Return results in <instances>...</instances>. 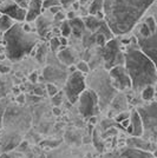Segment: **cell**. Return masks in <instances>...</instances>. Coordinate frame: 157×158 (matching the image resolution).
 I'll use <instances>...</instances> for the list:
<instances>
[{
  "label": "cell",
  "mask_w": 157,
  "mask_h": 158,
  "mask_svg": "<svg viewBox=\"0 0 157 158\" xmlns=\"http://www.w3.org/2000/svg\"><path fill=\"white\" fill-rule=\"evenodd\" d=\"M154 2L155 0H112L104 17L112 34L122 35L132 31Z\"/></svg>",
  "instance_id": "6da1fadb"
},
{
  "label": "cell",
  "mask_w": 157,
  "mask_h": 158,
  "mask_svg": "<svg viewBox=\"0 0 157 158\" xmlns=\"http://www.w3.org/2000/svg\"><path fill=\"white\" fill-rule=\"evenodd\" d=\"M131 80L134 91L141 92L148 85H154L157 81L156 64L146 57L138 47H126L124 53V64Z\"/></svg>",
  "instance_id": "7a4b0ae2"
},
{
  "label": "cell",
  "mask_w": 157,
  "mask_h": 158,
  "mask_svg": "<svg viewBox=\"0 0 157 158\" xmlns=\"http://www.w3.org/2000/svg\"><path fill=\"white\" fill-rule=\"evenodd\" d=\"M4 33L6 56L12 61L20 60L26 54L31 53L38 43V35L32 32L24 31L23 24L20 23L13 24Z\"/></svg>",
  "instance_id": "3957f363"
},
{
  "label": "cell",
  "mask_w": 157,
  "mask_h": 158,
  "mask_svg": "<svg viewBox=\"0 0 157 158\" xmlns=\"http://www.w3.org/2000/svg\"><path fill=\"white\" fill-rule=\"evenodd\" d=\"M89 84L98 97V104L103 109L108 106L116 94V89L112 86L109 73L103 70H97L89 77Z\"/></svg>",
  "instance_id": "277c9868"
},
{
  "label": "cell",
  "mask_w": 157,
  "mask_h": 158,
  "mask_svg": "<svg viewBox=\"0 0 157 158\" xmlns=\"http://www.w3.org/2000/svg\"><path fill=\"white\" fill-rule=\"evenodd\" d=\"M156 106L157 104L152 100L151 104L146 106H141L136 110L141 117L142 125H143V135L142 136H144L146 139H151L152 142L156 140Z\"/></svg>",
  "instance_id": "5b68a950"
},
{
  "label": "cell",
  "mask_w": 157,
  "mask_h": 158,
  "mask_svg": "<svg viewBox=\"0 0 157 158\" xmlns=\"http://www.w3.org/2000/svg\"><path fill=\"white\" fill-rule=\"evenodd\" d=\"M85 89L86 83L84 73L79 72L77 70L74 72H71V74L69 76V78L66 80L65 86H64V92H65L66 98L69 99V102L74 104L78 100L79 94Z\"/></svg>",
  "instance_id": "8992f818"
},
{
  "label": "cell",
  "mask_w": 157,
  "mask_h": 158,
  "mask_svg": "<svg viewBox=\"0 0 157 158\" xmlns=\"http://www.w3.org/2000/svg\"><path fill=\"white\" fill-rule=\"evenodd\" d=\"M103 47H104L103 57H104L106 70H110L111 67L116 65L124 64V53H122V51H121L117 40L113 39V38L108 40Z\"/></svg>",
  "instance_id": "52a82bcc"
},
{
  "label": "cell",
  "mask_w": 157,
  "mask_h": 158,
  "mask_svg": "<svg viewBox=\"0 0 157 158\" xmlns=\"http://www.w3.org/2000/svg\"><path fill=\"white\" fill-rule=\"evenodd\" d=\"M79 112L86 117H93L98 112V97L93 90H84L79 94Z\"/></svg>",
  "instance_id": "ba28073f"
},
{
  "label": "cell",
  "mask_w": 157,
  "mask_h": 158,
  "mask_svg": "<svg viewBox=\"0 0 157 158\" xmlns=\"http://www.w3.org/2000/svg\"><path fill=\"white\" fill-rule=\"evenodd\" d=\"M112 86L116 90H126L131 87V80L124 65H116L110 69L109 72Z\"/></svg>",
  "instance_id": "9c48e42d"
},
{
  "label": "cell",
  "mask_w": 157,
  "mask_h": 158,
  "mask_svg": "<svg viewBox=\"0 0 157 158\" xmlns=\"http://www.w3.org/2000/svg\"><path fill=\"white\" fill-rule=\"evenodd\" d=\"M138 48L141 52H143L146 57H149L154 63H156V40L157 34L154 33L149 37H142L141 34H136Z\"/></svg>",
  "instance_id": "30bf717a"
},
{
  "label": "cell",
  "mask_w": 157,
  "mask_h": 158,
  "mask_svg": "<svg viewBox=\"0 0 157 158\" xmlns=\"http://www.w3.org/2000/svg\"><path fill=\"white\" fill-rule=\"evenodd\" d=\"M0 13L6 14L11 19H14V20H17L18 23H21V21L25 20L26 10H25L24 7L19 6L18 4H11V5H7L6 7L1 8V10H0Z\"/></svg>",
  "instance_id": "8fae6325"
},
{
  "label": "cell",
  "mask_w": 157,
  "mask_h": 158,
  "mask_svg": "<svg viewBox=\"0 0 157 158\" xmlns=\"http://www.w3.org/2000/svg\"><path fill=\"white\" fill-rule=\"evenodd\" d=\"M43 0H31L30 4H28V10L26 11V17H25V20L27 23H31V21H34L41 14V11H43Z\"/></svg>",
  "instance_id": "7c38bea8"
},
{
  "label": "cell",
  "mask_w": 157,
  "mask_h": 158,
  "mask_svg": "<svg viewBox=\"0 0 157 158\" xmlns=\"http://www.w3.org/2000/svg\"><path fill=\"white\" fill-rule=\"evenodd\" d=\"M130 126H131V136L132 137H142L143 135V125H142V120L136 110L130 113Z\"/></svg>",
  "instance_id": "4fadbf2b"
},
{
  "label": "cell",
  "mask_w": 157,
  "mask_h": 158,
  "mask_svg": "<svg viewBox=\"0 0 157 158\" xmlns=\"http://www.w3.org/2000/svg\"><path fill=\"white\" fill-rule=\"evenodd\" d=\"M128 144H131L134 149H138V150H143V151H155V145L150 144L148 140H142L141 137H132L131 139L128 140Z\"/></svg>",
  "instance_id": "5bb4252c"
},
{
  "label": "cell",
  "mask_w": 157,
  "mask_h": 158,
  "mask_svg": "<svg viewBox=\"0 0 157 158\" xmlns=\"http://www.w3.org/2000/svg\"><path fill=\"white\" fill-rule=\"evenodd\" d=\"M69 24H70V27H71V33H73L76 37H82L83 35L84 30H85L83 19H79V18L74 17L72 19H69Z\"/></svg>",
  "instance_id": "9a60e30c"
},
{
  "label": "cell",
  "mask_w": 157,
  "mask_h": 158,
  "mask_svg": "<svg viewBox=\"0 0 157 158\" xmlns=\"http://www.w3.org/2000/svg\"><path fill=\"white\" fill-rule=\"evenodd\" d=\"M102 21H103V19H98L96 15H91V14L86 15L85 18L83 19V23H84L85 28L90 30L91 32H96V31L98 30L99 26H100V24H102Z\"/></svg>",
  "instance_id": "2e32d148"
},
{
  "label": "cell",
  "mask_w": 157,
  "mask_h": 158,
  "mask_svg": "<svg viewBox=\"0 0 157 158\" xmlns=\"http://www.w3.org/2000/svg\"><path fill=\"white\" fill-rule=\"evenodd\" d=\"M36 20H37V27H38L39 35L40 37L46 35L47 32H49V30H50V27H51V21L46 17H41V14Z\"/></svg>",
  "instance_id": "e0dca14e"
},
{
  "label": "cell",
  "mask_w": 157,
  "mask_h": 158,
  "mask_svg": "<svg viewBox=\"0 0 157 158\" xmlns=\"http://www.w3.org/2000/svg\"><path fill=\"white\" fill-rule=\"evenodd\" d=\"M151 156H152V153L148 151L138 150V149H129L123 152L122 158H150Z\"/></svg>",
  "instance_id": "ac0fdd59"
},
{
  "label": "cell",
  "mask_w": 157,
  "mask_h": 158,
  "mask_svg": "<svg viewBox=\"0 0 157 158\" xmlns=\"http://www.w3.org/2000/svg\"><path fill=\"white\" fill-rule=\"evenodd\" d=\"M58 58H59V60H60L63 64H65V65H72L73 61H74V56H73L72 51L67 50L65 47H63L62 51L58 53Z\"/></svg>",
  "instance_id": "d6986e66"
},
{
  "label": "cell",
  "mask_w": 157,
  "mask_h": 158,
  "mask_svg": "<svg viewBox=\"0 0 157 158\" xmlns=\"http://www.w3.org/2000/svg\"><path fill=\"white\" fill-rule=\"evenodd\" d=\"M141 96L144 102H152L154 97H155V86L154 85H148L142 89L141 91Z\"/></svg>",
  "instance_id": "ffe728a7"
},
{
  "label": "cell",
  "mask_w": 157,
  "mask_h": 158,
  "mask_svg": "<svg viewBox=\"0 0 157 158\" xmlns=\"http://www.w3.org/2000/svg\"><path fill=\"white\" fill-rule=\"evenodd\" d=\"M103 5H104V0H93L89 7V14L96 15L97 13H104Z\"/></svg>",
  "instance_id": "44dd1931"
},
{
  "label": "cell",
  "mask_w": 157,
  "mask_h": 158,
  "mask_svg": "<svg viewBox=\"0 0 157 158\" xmlns=\"http://www.w3.org/2000/svg\"><path fill=\"white\" fill-rule=\"evenodd\" d=\"M13 25L12 19L6 14H0V32H6L10 27Z\"/></svg>",
  "instance_id": "7402d4cb"
},
{
  "label": "cell",
  "mask_w": 157,
  "mask_h": 158,
  "mask_svg": "<svg viewBox=\"0 0 157 158\" xmlns=\"http://www.w3.org/2000/svg\"><path fill=\"white\" fill-rule=\"evenodd\" d=\"M60 33L63 37H69L71 34V27H70V24L67 20H63L62 21V25H60Z\"/></svg>",
  "instance_id": "603a6c76"
},
{
  "label": "cell",
  "mask_w": 157,
  "mask_h": 158,
  "mask_svg": "<svg viewBox=\"0 0 157 158\" xmlns=\"http://www.w3.org/2000/svg\"><path fill=\"white\" fill-rule=\"evenodd\" d=\"M145 24H146V26L149 27V30H150V32L152 34L156 33V21H155V19L152 17H148L145 19Z\"/></svg>",
  "instance_id": "cb8c5ba5"
},
{
  "label": "cell",
  "mask_w": 157,
  "mask_h": 158,
  "mask_svg": "<svg viewBox=\"0 0 157 158\" xmlns=\"http://www.w3.org/2000/svg\"><path fill=\"white\" fill-rule=\"evenodd\" d=\"M138 34H141L142 37H149V35H151L152 33L150 32V30H149V27L146 26V24L143 23V24H141V25H139Z\"/></svg>",
  "instance_id": "d4e9b609"
},
{
  "label": "cell",
  "mask_w": 157,
  "mask_h": 158,
  "mask_svg": "<svg viewBox=\"0 0 157 158\" xmlns=\"http://www.w3.org/2000/svg\"><path fill=\"white\" fill-rule=\"evenodd\" d=\"M76 69H77V71L82 73H89V71H90V67H89L86 61H79L76 65Z\"/></svg>",
  "instance_id": "484cf974"
},
{
  "label": "cell",
  "mask_w": 157,
  "mask_h": 158,
  "mask_svg": "<svg viewBox=\"0 0 157 158\" xmlns=\"http://www.w3.org/2000/svg\"><path fill=\"white\" fill-rule=\"evenodd\" d=\"M46 90H47V93H49V96H50V97L54 96V94L59 91L57 85H56V84H52V83H49V84L46 85Z\"/></svg>",
  "instance_id": "4316f807"
},
{
  "label": "cell",
  "mask_w": 157,
  "mask_h": 158,
  "mask_svg": "<svg viewBox=\"0 0 157 158\" xmlns=\"http://www.w3.org/2000/svg\"><path fill=\"white\" fill-rule=\"evenodd\" d=\"M45 56H46V48L45 45H41L37 52V59L39 60V63H43L44 59H45Z\"/></svg>",
  "instance_id": "83f0119b"
},
{
  "label": "cell",
  "mask_w": 157,
  "mask_h": 158,
  "mask_svg": "<svg viewBox=\"0 0 157 158\" xmlns=\"http://www.w3.org/2000/svg\"><path fill=\"white\" fill-rule=\"evenodd\" d=\"M62 100H63V92H57L54 96H52V104L54 106H59L62 104Z\"/></svg>",
  "instance_id": "f1b7e54d"
},
{
  "label": "cell",
  "mask_w": 157,
  "mask_h": 158,
  "mask_svg": "<svg viewBox=\"0 0 157 158\" xmlns=\"http://www.w3.org/2000/svg\"><path fill=\"white\" fill-rule=\"evenodd\" d=\"M57 5H60V4H59V0H44L43 4H41L43 8H47V10H49L50 7L57 6Z\"/></svg>",
  "instance_id": "f546056e"
},
{
  "label": "cell",
  "mask_w": 157,
  "mask_h": 158,
  "mask_svg": "<svg viewBox=\"0 0 157 158\" xmlns=\"http://www.w3.org/2000/svg\"><path fill=\"white\" fill-rule=\"evenodd\" d=\"M50 46H51V50H52L53 52H56L57 50H58V47H60V43H59V39L57 37H53L52 39H51V43H50Z\"/></svg>",
  "instance_id": "4dcf8cb0"
},
{
  "label": "cell",
  "mask_w": 157,
  "mask_h": 158,
  "mask_svg": "<svg viewBox=\"0 0 157 158\" xmlns=\"http://www.w3.org/2000/svg\"><path fill=\"white\" fill-rule=\"evenodd\" d=\"M130 117V113L129 112H119L117 116H116V122L117 123H121L122 120H124V119H126V118H129Z\"/></svg>",
  "instance_id": "1f68e13d"
},
{
  "label": "cell",
  "mask_w": 157,
  "mask_h": 158,
  "mask_svg": "<svg viewBox=\"0 0 157 158\" xmlns=\"http://www.w3.org/2000/svg\"><path fill=\"white\" fill-rule=\"evenodd\" d=\"M74 2V0H59V4H60V6L63 7H70Z\"/></svg>",
  "instance_id": "d6a6232c"
},
{
  "label": "cell",
  "mask_w": 157,
  "mask_h": 158,
  "mask_svg": "<svg viewBox=\"0 0 157 158\" xmlns=\"http://www.w3.org/2000/svg\"><path fill=\"white\" fill-rule=\"evenodd\" d=\"M64 19H65V14L63 13L62 11H59V12L54 14V20L56 21H63Z\"/></svg>",
  "instance_id": "836d02e7"
},
{
  "label": "cell",
  "mask_w": 157,
  "mask_h": 158,
  "mask_svg": "<svg viewBox=\"0 0 157 158\" xmlns=\"http://www.w3.org/2000/svg\"><path fill=\"white\" fill-rule=\"evenodd\" d=\"M49 10H50V12H51L52 14H56L57 12H59V11H62V6H60V5H57V6L50 7Z\"/></svg>",
  "instance_id": "e575fe53"
},
{
  "label": "cell",
  "mask_w": 157,
  "mask_h": 158,
  "mask_svg": "<svg viewBox=\"0 0 157 158\" xmlns=\"http://www.w3.org/2000/svg\"><path fill=\"white\" fill-rule=\"evenodd\" d=\"M4 112H5V106L2 105V103L0 102V125L2 122V117H4Z\"/></svg>",
  "instance_id": "d590c367"
},
{
  "label": "cell",
  "mask_w": 157,
  "mask_h": 158,
  "mask_svg": "<svg viewBox=\"0 0 157 158\" xmlns=\"http://www.w3.org/2000/svg\"><path fill=\"white\" fill-rule=\"evenodd\" d=\"M59 43H60V45H63V46H66L67 45V40H66V37H59Z\"/></svg>",
  "instance_id": "8d00e7d4"
},
{
  "label": "cell",
  "mask_w": 157,
  "mask_h": 158,
  "mask_svg": "<svg viewBox=\"0 0 157 158\" xmlns=\"http://www.w3.org/2000/svg\"><path fill=\"white\" fill-rule=\"evenodd\" d=\"M121 124H122V126H123V127H125V129H126V127L129 126V124H130V119L126 118V119H124V120H122V122H121Z\"/></svg>",
  "instance_id": "74e56055"
},
{
  "label": "cell",
  "mask_w": 157,
  "mask_h": 158,
  "mask_svg": "<svg viewBox=\"0 0 157 158\" xmlns=\"http://www.w3.org/2000/svg\"><path fill=\"white\" fill-rule=\"evenodd\" d=\"M17 102L20 103V104H23V103H25V97H24V94H19L18 97H17Z\"/></svg>",
  "instance_id": "f35d334b"
},
{
  "label": "cell",
  "mask_w": 157,
  "mask_h": 158,
  "mask_svg": "<svg viewBox=\"0 0 157 158\" xmlns=\"http://www.w3.org/2000/svg\"><path fill=\"white\" fill-rule=\"evenodd\" d=\"M37 79H38V74L34 72V73H32L31 76H30V80L32 81V83H36L37 81Z\"/></svg>",
  "instance_id": "ab89813d"
},
{
  "label": "cell",
  "mask_w": 157,
  "mask_h": 158,
  "mask_svg": "<svg viewBox=\"0 0 157 158\" xmlns=\"http://www.w3.org/2000/svg\"><path fill=\"white\" fill-rule=\"evenodd\" d=\"M67 18H69V19L74 18V13H73V12H69V14H67Z\"/></svg>",
  "instance_id": "60d3db41"
},
{
  "label": "cell",
  "mask_w": 157,
  "mask_h": 158,
  "mask_svg": "<svg viewBox=\"0 0 157 158\" xmlns=\"http://www.w3.org/2000/svg\"><path fill=\"white\" fill-rule=\"evenodd\" d=\"M76 70H77V69H76V66H73V65H72L71 67H70V72H74Z\"/></svg>",
  "instance_id": "b9f144b4"
},
{
  "label": "cell",
  "mask_w": 157,
  "mask_h": 158,
  "mask_svg": "<svg viewBox=\"0 0 157 158\" xmlns=\"http://www.w3.org/2000/svg\"><path fill=\"white\" fill-rule=\"evenodd\" d=\"M150 158H156V157H155V155H152V156H151Z\"/></svg>",
  "instance_id": "7bdbcfd3"
},
{
  "label": "cell",
  "mask_w": 157,
  "mask_h": 158,
  "mask_svg": "<svg viewBox=\"0 0 157 158\" xmlns=\"http://www.w3.org/2000/svg\"><path fill=\"white\" fill-rule=\"evenodd\" d=\"M0 14H1V13H0Z\"/></svg>",
  "instance_id": "ee69618b"
}]
</instances>
